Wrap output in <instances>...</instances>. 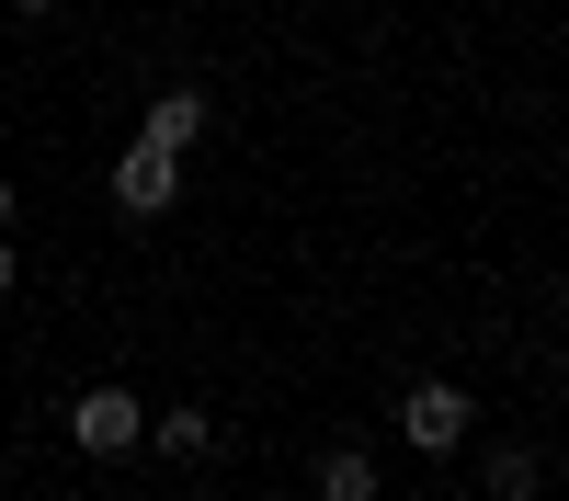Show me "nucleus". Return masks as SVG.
Instances as JSON below:
<instances>
[{
  "instance_id": "nucleus-5",
  "label": "nucleus",
  "mask_w": 569,
  "mask_h": 501,
  "mask_svg": "<svg viewBox=\"0 0 569 501\" xmlns=\"http://www.w3.org/2000/svg\"><path fill=\"white\" fill-rule=\"evenodd\" d=\"M376 490H388V479H376L365 444H330V455H319V501H376Z\"/></svg>"
},
{
  "instance_id": "nucleus-7",
  "label": "nucleus",
  "mask_w": 569,
  "mask_h": 501,
  "mask_svg": "<svg viewBox=\"0 0 569 501\" xmlns=\"http://www.w3.org/2000/svg\"><path fill=\"white\" fill-rule=\"evenodd\" d=\"M206 444H217L206 410H160V455H206Z\"/></svg>"
},
{
  "instance_id": "nucleus-10",
  "label": "nucleus",
  "mask_w": 569,
  "mask_h": 501,
  "mask_svg": "<svg viewBox=\"0 0 569 501\" xmlns=\"http://www.w3.org/2000/svg\"><path fill=\"white\" fill-rule=\"evenodd\" d=\"M12 12H46V0H12Z\"/></svg>"
},
{
  "instance_id": "nucleus-6",
  "label": "nucleus",
  "mask_w": 569,
  "mask_h": 501,
  "mask_svg": "<svg viewBox=\"0 0 569 501\" xmlns=\"http://www.w3.org/2000/svg\"><path fill=\"white\" fill-rule=\"evenodd\" d=\"M536 490H547V455L536 444H501L490 455V501H536Z\"/></svg>"
},
{
  "instance_id": "nucleus-3",
  "label": "nucleus",
  "mask_w": 569,
  "mask_h": 501,
  "mask_svg": "<svg viewBox=\"0 0 569 501\" xmlns=\"http://www.w3.org/2000/svg\"><path fill=\"white\" fill-rule=\"evenodd\" d=\"M171 194H182V160L149 149V137H126V149H114V206H126V217H160Z\"/></svg>"
},
{
  "instance_id": "nucleus-8",
  "label": "nucleus",
  "mask_w": 569,
  "mask_h": 501,
  "mask_svg": "<svg viewBox=\"0 0 569 501\" xmlns=\"http://www.w3.org/2000/svg\"><path fill=\"white\" fill-rule=\"evenodd\" d=\"M12 217H23V194H12V171H0V228H12Z\"/></svg>"
},
{
  "instance_id": "nucleus-4",
  "label": "nucleus",
  "mask_w": 569,
  "mask_h": 501,
  "mask_svg": "<svg viewBox=\"0 0 569 501\" xmlns=\"http://www.w3.org/2000/svg\"><path fill=\"white\" fill-rule=\"evenodd\" d=\"M137 137H149V149H171V160H182V149H206V137H217V103H206L194 80H182V91H160V103L137 114Z\"/></svg>"
},
{
  "instance_id": "nucleus-1",
  "label": "nucleus",
  "mask_w": 569,
  "mask_h": 501,
  "mask_svg": "<svg viewBox=\"0 0 569 501\" xmlns=\"http://www.w3.org/2000/svg\"><path fill=\"white\" fill-rule=\"evenodd\" d=\"M399 433H410V455H456L467 433H479V388H456V377L399 388Z\"/></svg>"
},
{
  "instance_id": "nucleus-9",
  "label": "nucleus",
  "mask_w": 569,
  "mask_h": 501,
  "mask_svg": "<svg viewBox=\"0 0 569 501\" xmlns=\"http://www.w3.org/2000/svg\"><path fill=\"white\" fill-rule=\"evenodd\" d=\"M0 297H12V240H0Z\"/></svg>"
},
{
  "instance_id": "nucleus-2",
  "label": "nucleus",
  "mask_w": 569,
  "mask_h": 501,
  "mask_svg": "<svg viewBox=\"0 0 569 501\" xmlns=\"http://www.w3.org/2000/svg\"><path fill=\"white\" fill-rule=\"evenodd\" d=\"M69 444L80 455H137V388H80L69 399Z\"/></svg>"
}]
</instances>
